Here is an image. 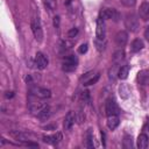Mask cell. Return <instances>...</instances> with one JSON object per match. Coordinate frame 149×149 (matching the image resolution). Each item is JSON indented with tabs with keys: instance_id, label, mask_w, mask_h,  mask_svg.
I'll use <instances>...</instances> for the list:
<instances>
[{
	"instance_id": "7c38bea8",
	"label": "cell",
	"mask_w": 149,
	"mask_h": 149,
	"mask_svg": "<svg viewBox=\"0 0 149 149\" xmlns=\"http://www.w3.org/2000/svg\"><path fill=\"white\" fill-rule=\"evenodd\" d=\"M62 140V133L57 132L56 134L52 135H44L43 136V141L45 143H50V144H56Z\"/></svg>"
},
{
	"instance_id": "7a4b0ae2",
	"label": "cell",
	"mask_w": 149,
	"mask_h": 149,
	"mask_svg": "<svg viewBox=\"0 0 149 149\" xmlns=\"http://www.w3.org/2000/svg\"><path fill=\"white\" fill-rule=\"evenodd\" d=\"M125 27L127 28L128 31L130 33H135L137 31L139 27H140V22H139V19L135 14L130 13V14H127L126 15V19H125Z\"/></svg>"
},
{
	"instance_id": "8fae6325",
	"label": "cell",
	"mask_w": 149,
	"mask_h": 149,
	"mask_svg": "<svg viewBox=\"0 0 149 149\" xmlns=\"http://www.w3.org/2000/svg\"><path fill=\"white\" fill-rule=\"evenodd\" d=\"M139 15L143 21H149V2H142L139 9Z\"/></svg>"
},
{
	"instance_id": "6da1fadb",
	"label": "cell",
	"mask_w": 149,
	"mask_h": 149,
	"mask_svg": "<svg viewBox=\"0 0 149 149\" xmlns=\"http://www.w3.org/2000/svg\"><path fill=\"white\" fill-rule=\"evenodd\" d=\"M77 65H78V57L76 55H69L64 57L62 63V69L65 72H72L77 69Z\"/></svg>"
},
{
	"instance_id": "ba28073f",
	"label": "cell",
	"mask_w": 149,
	"mask_h": 149,
	"mask_svg": "<svg viewBox=\"0 0 149 149\" xmlns=\"http://www.w3.org/2000/svg\"><path fill=\"white\" fill-rule=\"evenodd\" d=\"M48 63H49L48 57L44 54H42V52H37L36 54V56H35V65H36V68L38 70H44L48 66Z\"/></svg>"
},
{
	"instance_id": "e0dca14e",
	"label": "cell",
	"mask_w": 149,
	"mask_h": 149,
	"mask_svg": "<svg viewBox=\"0 0 149 149\" xmlns=\"http://www.w3.org/2000/svg\"><path fill=\"white\" fill-rule=\"evenodd\" d=\"M119 95L121 99H128L130 97V88L127 84H121L119 86Z\"/></svg>"
},
{
	"instance_id": "44dd1931",
	"label": "cell",
	"mask_w": 149,
	"mask_h": 149,
	"mask_svg": "<svg viewBox=\"0 0 149 149\" xmlns=\"http://www.w3.org/2000/svg\"><path fill=\"white\" fill-rule=\"evenodd\" d=\"M122 147L125 149H132L133 148V137L130 135H126L122 141Z\"/></svg>"
},
{
	"instance_id": "5b68a950",
	"label": "cell",
	"mask_w": 149,
	"mask_h": 149,
	"mask_svg": "<svg viewBox=\"0 0 149 149\" xmlns=\"http://www.w3.org/2000/svg\"><path fill=\"white\" fill-rule=\"evenodd\" d=\"M105 112H106V115H118L120 113V109H119V106L118 104L115 102L114 99L109 98L106 100L105 102Z\"/></svg>"
},
{
	"instance_id": "4fadbf2b",
	"label": "cell",
	"mask_w": 149,
	"mask_h": 149,
	"mask_svg": "<svg viewBox=\"0 0 149 149\" xmlns=\"http://www.w3.org/2000/svg\"><path fill=\"white\" fill-rule=\"evenodd\" d=\"M137 80L142 86L149 85V70H141L137 73Z\"/></svg>"
},
{
	"instance_id": "3957f363",
	"label": "cell",
	"mask_w": 149,
	"mask_h": 149,
	"mask_svg": "<svg viewBox=\"0 0 149 149\" xmlns=\"http://www.w3.org/2000/svg\"><path fill=\"white\" fill-rule=\"evenodd\" d=\"M30 26H31V30H33V34H34V37L36 38V41L37 42H42L43 41V30H42V26H41L40 19L37 16L33 17Z\"/></svg>"
},
{
	"instance_id": "ffe728a7",
	"label": "cell",
	"mask_w": 149,
	"mask_h": 149,
	"mask_svg": "<svg viewBox=\"0 0 149 149\" xmlns=\"http://www.w3.org/2000/svg\"><path fill=\"white\" fill-rule=\"evenodd\" d=\"M128 73H129V65H121L119 68V71H118V77L120 79H126L128 77Z\"/></svg>"
},
{
	"instance_id": "9a60e30c",
	"label": "cell",
	"mask_w": 149,
	"mask_h": 149,
	"mask_svg": "<svg viewBox=\"0 0 149 149\" xmlns=\"http://www.w3.org/2000/svg\"><path fill=\"white\" fill-rule=\"evenodd\" d=\"M120 123V120H119V116L118 115H108L107 116V127L111 129V130H114Z\"/></svg>"
},
{
	"instance_id": "83f0119b",
	"label": "cell",
	"mask_w": 149,
	"mask_h": 149,
	"mask_svg": "<svg viewBox=\"0 0 149 149\" xmlns=\"http://www.w3.org/2000/svg\"><path fill=\"white\" fill-rule=\"evenodd\" d=\"M87 49H88V45H87L86 43H83V44L78 48V52H79V54H85V52L87 51Z\"/></svg>"
},
{
	"instance_id": "d6986e66",
	"label": "cell",
	"mask_w": 149,
	"mask_h": 149,
	"mask_svg": "<svg viewBox=\"0 0 149 149\" xmlns=\"http://www.w3.org/2000/svg\"><path fill=\"white\" fill-rule=\"evenodd\" d=\"M123 58H125V51H123L122 48L118 49V50L113 54V63H114V64H120Z\"/></svg>"
},
{
	"instance_id": "484cf974",
	"label": "cell",
	"mask_w": 149,
	"mask_h": 149,
	"mask_svg": "<svg viewBox=\"0 0 149 149\" xmlns=\"http://www.w3.org/2000/svg\"><path fill=\"white\" fill-rule=\"evenodd\" d=\"M121 3L126 7H134L136 3V0H121Z\"/></svg>"
},
{
	"instance_id": "cb8c5ba5",
	"label": "cell",
	"mask_w": 149,
	"mask_h": 149,
	"mask_svg": "<svg viewBox=\"0 0 149 149\" xmlns=\"http://www.w3.org/2000/svg\"><path fill=\"white\" fill-rule=\"evenodd\" d=\"M50 116V107L48 106L45 109H43L38 115H37V118H40L41 120H45V119H48Z\"/></svg>"
},
{
	"instance_id": "f546056e",
	"label": "cell",
	"mask_w": 149,
	"mask_h": 149,
	"mask_svg": "<svg viewBox=\"0 0 149 149\" xmlns=\"http://www.w3.org/2000/svg\"><path fill=\"white\" fill-rule=\"evenodd\" d=\"M59 22H61L59 16H55L54 17V26H55V28H58L59 27Z\"/></svg>"
},
{
	"instance_id": "52a82bcc",
	"label": "cell",
	"mask_w": 149,
	"mask_h": 149,
	"mask_svg": "<svg viewBox=\"0 0 149 149\" xmlns=\"http://www.w3.org/2000/svg\"><path fill=\"white\" fill-rule=\"evenodd\" d=\"M30 93L37 98H41V99H45V98H49L51 95L50 90H48L45 87H41V86H34L30 90Z\"/></svg>"
},
{
	"instance_id": "d4e9b609",
	"label": "cell",
	"mask_w": 149,
	"mask_h": 149,
	"mask_svg": "<svg viewBox=\"0 0 149 149\" xmlns=\"http://www.w3.org/2000/svg\"><path fill=\"white\" fill-rule=\"evenodd\" d=\"M44 5H45L47 8L50 9V10H55V9H56V6H57L56 0H44Z\"/></svg>"
},
{
	"instance_id": "4dcf8cb0",
	"label": "cell",
	"mask_w": 149,
	"mask_h": 149,
	"mask_svg": "<svg viewBox=\"0 0 149 149\" xmlns=\"http://www.w3.org/2000/svg\"><path fill=\"white\" fill-rule=\"evenodd\" d=\"M144 37L147 38V41H149V26L146 27V30H144Z\"/></svg>"
},
{
	"instance_id": "603a6c76",
	"label": "cell",
	"mask_w": 149,
	"mask_h": 149,
	"mask_svg": "<svg viewBox=\"0 0 149 149\" xmlns=\"http://www.w3.org/2000/svg\"><path fill=\"white\" fill-rule=\"evenodd\" d=\"M99 78H100V73H95V74L91 76L88 79H86V80L84 81V85H85V86H88V85H93V84H95V83L99 80Z\"/></svg>"
},
{
	"instance_id": "1f68e13d",
	"label": "cell",
	"mask_w": 149,
	"mask_h": 149,
	"mask_svg": "<svg viewBox=\"0 0 149 149\" xmlns=\"http://www.w3.org/2000/svg\"><path fill=\"white\" fill-rule=\"evenodd\" d=\"M14 94H13V92H6V94H5V97L6 98H12Z\"/></svg>"
},
{
	"instance_id": "30bf717a",
	"label": "cell",
	"mask_w": 149,
	"mask_h": 149,
	"mask_svg": "<svg viewBox=\"0 0 149 149\" xmlns=\"http://www.w3.org/2000/svg\"><path fill=\"white\" fill-rule=\"evenodd\" d=\"M74 120H76V115L73 114L72 111L68 112V114L65 115L64 118V122H63V126H64V129L65 130H70L74 123Z\"/></svg>"
},
{
	"instance_id": "ac0fdd59",
	"label": "cell",
	"mask_w": 149,
	"mask_h": 149,
	"mask_svg": "<svg viewBox=\"0 0 149 149\" xmlns=\"http://www.w3.org/2000/svg\"><path fill=\"white\" fill-rule=\"evenodd\" d=\"M144 44H143V41L140 40V38H135L132 43H130V51L132 52H139L141 49H143Z\"/></svg>"
},
{
	"instance_id": "4316f807",
	"label": "cell",
	"mask_w": 149,
	"mask_h": 149,
	"mask_svg": "<svg viewBox=\"0 0 149 149\" xmlns=\"http://www.w3.org/2000/svg\"><path fill=\"white\" fill-rule=\"evenodd\" d=\"M78 35V29L77 28H71L69 31H68V37L69 38H73Z\"/></svg>"
},
{
	"instance_id": "2e32d148",
	"label": "cell",
	"mask_w": 149,
	"mask_h": 149,
	"mask_svg": "<svg viewBox=\"0 0 149 149\" xmlns=\"http://www.w3.org/2000/svg\"><path fill=\"white\" fill-rule=\"evenodd\" d=\"M148 143H149V139H148V135L142 133L139 135L137 137V148L139 149H146L148 147Z\"/></svg>"
},
{
	"instance_id": "9c48e42d",
	"label": "cell",
	"mask_w": 149,
	"mask_h": 149,
	"mask_svg": "<svg viewBox=\"0 0 149 149\" xmlns=\"http://www.w3.org/2000/svg\"><path fill=\"white\" fill-rule=\"evenodd\" d=\"M114 40H115V43H116L118 47H120V48L125 47L126 43H127V41H128V34H127V31H125V30L118 31L116 35H115V37H114Z\"/></svg>"
},
{
	"instance_id": "277c9868",
	"label": "cell",
	"mask_w": 149,
	"mask_h": 149,
	"mask_svg": "<svg viewBox=\"0 0 149 149\" xmlns=\"http://www.w3.org/2000/svg\"><path fill=\"white\" fill-rule=\"evenodd\" d=\"M99 16L101 19H104V20H113L115 22H118L119 19H120L119 12L116 9H114V8H105V9H102L100 12V15Z\"/></svg>"
},
{
	"instance_id": "8992f818",
	"label": "cell",
	"mask_w": 149,
	"mask_h": 149,
	"mask_svg": "<svg viewBox=\"0 0 149 149\" xmlns=\"http://www.w3.org/2000/svg\"><path fill=\"white\" fill-rule=\"evenodd\" d=\"M106 36V26H105V20L101 19L100 16L97 19V28H95V37L97 40L105 41Z\"/></svg>"
},
{
	"instance_id": "7402d4cb",
	"label": "cell",
	"mask_w": 149,
	"mask_h": 149,
	"mask_svg": "<svg viewBox=\"0 0 149 149\" xmlns=\"http://www.w3.org/2000/svg\"><path fill=\"white\" fill-rule=\"evenodd\" d=\"M86 147L88 149H92L94 147L93 144V134H92V129H88L86 133Z\"/></svg>"
},
{
	"instance_id": "5bb4252c",
	"label": "cell",
	"mask_w": 149,
	"mask_h": 149,
	"mask_svg": "<svg viewBox=\"0 0 149 149\" xmlns=\"http://www.w3.org/2000/svg\"><path fill=\"white\" fill-rule=\"evenodd\" d=\"M48 107V105L47 104H44V102H33L31 105H30V111L37 116L43 109H45Z\"/></svg>"
},
{
	"instance_id": "f1b7e54d",
	"label": "cell",
	"mask_w": 149,
	"mask_h": 149,
	"mask_svg": "<svg viewBox=\"0 0 149 149\" xmlns=\"http://www.w3.org/2000/svg\"><path fill=\"white\" fill-rule=\"evenodd\" d=\"M76 119H77V121L80 123V122H83V120L85 119V115L81 113V111H79L77 114H76Z\"/></svg>"
}]
</instances>
